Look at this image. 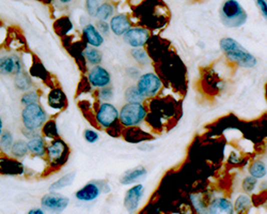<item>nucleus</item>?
Instances as JSON below:
<instances>
[{
    "instance_id": "393cba45",
    "label": "nucleus",
    "mask_w": 267,
    "mask_h": 214,
    "mask_svg": "<svg viewBox=\"0 0 267 214\" xmlns=\"http://www.w3.org/2000/svg\"><path fill=\"white\" fill-rule=\"evenodd\" d=\"M250 176L255 179H263L267 173L266 164L262 160L254 161L249 167Z\"/></svg>"
},
{
    "instance_id": "f704fd0d",
    "label": "nucleus",
    "mask_w": 267,
    "mask_h": 214,
    "mask_svg": "<svg viewBox=\"0 0 267 214\" xmlns=\"http://www.w3.org/2000/svg\"><path fill=\"white\" fill-rule=\"evenodd\" d=\"M40 100V92L38 90H29L23 94V97L21 99V102L23 105L28 106L32 104H37Z\"/></svg>"
},
{
    "instance_id": "2eb2a0df",
    "label": "nucleus",
    "mask_w": 267,
    "mask_h": 214,
    "mask_svg": "<svg viewBox=\"0 0 267 214\" xmlns=\"http://www.w3.org/2000/svg\"><path fill=\"white\" fill-rule=\"evenodd\" d=\"M110 30L116 36H124L132 28V23L125 14H118L110 19Z\"/></svg>"
},
{
    "instance_id": "a19ab883",
    "label": "nucleus",
    "mask_w": 267,
    "mask_h": 214,
    "mask_svg": "<svg viewBox=\"0 0 267 214\" xmlns=\"http://www.w3.org/2000/svg\"><path fill=\"white\" fill-rule=\"evenodd\" d=\"M96 28L100 31V33L104 34V35H108L109 34V30H110V25L107 22H102L99 21L98 22V25H96Z\"/></svg>"
},
{
    "instance_id": "f03ea898",
    "label": "nucleus",
    "mask_w": 267,
    "mask_h": 214,
    "mask_svg": "<svg viewBox=\"0 0 267 214\" xmlns=\"http://www.w3.org/2000/svg\"><path fill=\"white\" fill-rule=\"evenodd\" d=\"M220 19L224 26L229 28H238L247 22V13L237 2L228 0L223 3L220 10Z\"/></svg>"
},
{
    "instance_id": "a211bd4d",
    "label": "nucleus",
    "mask_w": 267,
    "mask_h": 214,
    "mask_svg": "<svg viewBox=\"0 0 267 214\" xmlns=\"http://www.w3.org/2000/svg\"><path fill=\"white\" fill-rule=\"evenodd\" d=\"M48 105L55 109H64L68 106V99L66 93L60 88H53L47 97Z\"/></svg>"
},
{
    "instance_id": "9d476101",
    "label": "nucleus",
    "mask_w": 267,
    "mask_h": 214,
    "mask_svg": "<svg viewBox=\"0 0 267 214\" xmlns=\"http://www.w3.org/2000/svg\"><path fill=\"white\" fill-rule=\"evenodd\" d=\"M123 40L133 49H142V46L149 42L150 33L149 30L140 27L131 28L123 36Z\"/></svg>"
},
{
    "instance_id": "bb28decb",
    "label": "nucleus",
    "mask_w": 267,
    "mask_h": 214,
    "mask_svg": "<svg viewBox=\"0 0 267 214\" xmlns=\"http://www.w3.org/2000/svg\"><path fill=\"white\" fill-rule=\"evenodd\" d=\"M29 152L28 142L25 140H16L11 149V154L14 158H23L25 157Z\"/></svg>"
},
{
    "instance_id": "b1692460",
    "label": "nucleus",
    "mask_w": 267,
    "mask_h": 214,
    "mask_svg": "<svg viewBox=\"0 0 267 214\" xmlns=\"http://www.w3.org/2000/svg\"><path fill=\"white\" fill-rule=\"evenodd\" d=\"M75 175H76V172H74V171L69 172V173H67V175H64L63 177H61L60 179L54 182V183L50 186V191L56 192V191H58V189H61V188H64V187L71 185L73 183V181H74V179H75Z\"/></svg>"
},
{
    "instance_id": "c756f323",
    "label": "nucleus",
    "mask_w": 267,
    "mask_h": 214,
    "mask_svg": "<svg viewBox=\"0 0 267 214\" xmlns=\"http://www.w3.org/2000/svg\"><path fill=\"white\" fill-rule=\"evenodd\" d=\"M14 144L13 135L10 131H4L0 135V149L3 150L4 153H11V149Z\"/></svg>"
},
{
    "instance_id": "7c9ffc66",
    "label": "nucleus",
    "mask_w": 267,
    "mask_h": 214,
    "mask_svg": "<svg viewBox=\"0 0 267 214\" xmlns=\"http://www.w3.org/2000/svg\"><path fill=\"white\" fill-rule=\"evenodd\" d=\"M250 205H251V199L245 194L239 195L234 203V211L238 214H242L249 210Z\"/></svg>"
},
{
    "instance_id": "473e14b6",
    "label": "nucleus",
    "mask_w": 267,
    "mask_h": 214,
    "mask_svg": "<svg viewBox=\"0 0 267 214\" xmlns=\"http://www.w3.org/2000/svg\"><path fill=\"white\" fill-rule=\"evenodd\" d=\"M42 134L46 138H50L52 140L59 138L58 128H57V123L55 120H48L42 128Z\"/></svg>"
},
{
    "instance_id": "7ed1b4c3",
    "label": "nucleus",
    "mask_w": 267,
    "mask_h": 214,
    "mask_svg": "<svg viewBox=\"0 0 267 214\" xmlns=\"http://www.w3.org/2000/svg\"><path fill=\"white\" fill-rule=\"evenodd\" d=\"M147 116V108L139 103H126L120 110L119 122L124 128H134L140 124Z\"/></svg>"
},
{
    "instance_id": "412c9836",
    "label": "nucleus",
    "mask_w": 267,
    "mask_h": 214,
    "mask_svg": "<svg viewBox=\"0 0 267 214\" xmlns=\"http://www.w3.org/2000/svg\"><path fill=\"white\" fill-rule=\"evenodd\" d=\"M145 175H147V169H145L143 166H138V167L127 170L124 175L121 177L120 182L124 185H128L143 178Z\"/></svg>"
},
{
    "instance_id": "a18cd8bd",
    "label": "nucleus",
    "mask_w": 267,
    "mask_h": 214,
    "mask_svg": "<svg viewBox=\"0 0 267 214\" xmlns=\"http://www.w3.org/2000/svg\"><path fill=\"white\" fill-rule=\"evenodd\" d=\"M4 132V123H3V119L0 118V135H2Z\"/></svg>"
},
{
    "instance_id": "c9c22d12",
    "label": "nucleus",
    "mask_w": 267,
    "mask_h": 214,
    "mask_svg": "<svg viewBox=\"0 0 267 214\" xmlns=\"http://www.w3.org/2000/svg\"><path fill=\"white\" fill-rule=\"evenodd\" d=\"M131 54L133 58L140 65H147L149 61V55L143 49H133Z\"/></svg>"
},
{
    "instance_id": "f257e3e1",
    "label": "nucleus",
    "mask_w": 267,
    "mask_h": 214,
    "mask_svg": "<svg viewBox=\"0 0 267 214\" xmlns=\"http://www.w3.org/2000/svg\"><path fill=\"white\" fill-rule=\"evenodd\" d=\"M219 45L224 56L235 65L245 69H252L257 65V60L253 55L234 39L223 38L220 40Z\"/></svg>"
},
{
    "instance_id": "ea45409f",
    "label": "nucleus",
    "mask_w": 267,
    "mask_h": 214,
    "mask_svg": "<svg viewBox=\"0 0 267 214\" xmlns=\"http://www.w3.org/2000/svg\"><path fill=\"white\" fill-rule=\"evenodd\" d=\"M84 137H85L86 141L90 142V144H94V142L98 141L100 138L99 133L93 131V130H86L84 133Z\"/></svg>"
},
{
    "instance_id": "c03bdc74",
    "label": "nucleus",
    "mask_w": 267,
    "mask_h": 214,
    "mask_svg": "<svg viewBox=\"0 0 267 214\" xmlns=\"http://www.w3.org/2000/svg\"><path fill=\"white\" fill-rule=\"evenodd\" d=\"M27 214H45L43 209H40V208H34L28 211Z\"/></svg>"
},
{
    "instance_id": "aec40b11",
    "label": "nucleus",
    "mask_w": 267,
    "mask_h": 214,
    "mask_svg": "<svg viewBox=\"0 0 267 214\" xmlns=\"http://www.w3.org/2000/svg\"><path fill=\"white\" fill-rule=\"evenodd\" d=\"M27 142H28L29 152L34 156L42 157L46 154L47 147H46V144H45L44 138L42 135H39L35 138H32V139L28 140Z\"/></svg>"
},
{
    "instance_id": "f3484780",
    "label": "nucleus",
    "mask_w": 267,
    "mask_h": 214,
    "mask_svg": "<svg viewBox=\"0 0 267 214\" xmlns=\"http://www.w3.org/2000/svg\"><path fill=\"white\" fill-rule=\"evenodd\" d=\"M84 39L88 44H90L93 47H100L104 43V38L102 34L92 24H87L83 29Z\"/></svg>"
},
{
    "instance_id": "6ab92c4d",
    "label": "nucleus",
    "mask_w": 267,
    "mask_h": 214,
    "mask_svg": "<svg viewBox=\"0 0 267 214\" xmlns=\"http://www.w3.org/2000/svg\"><path fill=\"white\" fill-rule=\"evenodd\" d=\"M123 137L127 142H132V144H138V142L149 140L152 138L148 133L143 132L139 128H137V126L128 128L123 131Z\"/></svg>"
},
{
    "instance_id": "5701e85b",
    "label": "nucleus",
    "mask_w": 267,
    "mask_h": 214,
    "mask_svg": "<svg viewBox=\"0 0 267 214\" xmlns=\"http://www.w3.org/2000/svg\"><path fill=\"white\" fill-rule=\"evenodd\" d=\"M84 57L87 62L95 67L100 66V63L103 60V54L100 50L95 49V47H86L84 50Z\"/></svg>"
},
{
    "instance_id": "e433bc0d",
    "label": "nucleus",
    "mask_w": 267,
    "mask_h": 214,
    "mask_svg": "<svg viewBox=\"0 0 267 214\" xmlns=\"http://www.w3.org/2000/svg\"><path fill=\"white\" fill-rule=\"evenodd\" d=\"M256 184H257V179H255L251 176H248L244 180H242L241 187H242V189H244L245 193L249 194V193H252L254 191V188L256 187Z\"/></svg>"
},
{
    "instance_id": "72a5a7b5",
    "label": "nucleus",
    "mask_w": 267,
    "mask_h": 214,
    "mask_svg": "<svg viewBox=\"0 0 267 214\" xmlns=\"http://www.w3.org/2000/svg\"><path fill=\"white\" fill-rule=\"evenodd\" d=\"M30 74L32 76H36L44 82H47L48 72L41 62H35L30 68Z\"/></svg>"
},
{
    "instance_id": "20e7f679",
    "label": "nucleus",
    "mask_w": 267,
    "mask_h": 214,
    "mask_svg": "<svg viewBox=\"0 0 267 214\" xmlns=\"http://www.w3.org/2000/svg\"><path fill=\"white\" fill-rule=\"evenodd\" d=\"M22 121L24 128L30 131H37L42 129L43 125L48 121L45 109L37 103V104L28 105L23 109Z\"/></svg>"
},
{
    "instance_id": "ddd939ff",
    "label": "nucleus",
    "mask_w": 267,
    "mask_h": 214,
    "mask_svg": "<svg viewBox=\"0 0 267 214\" xmlns=\"http://www.w3.org/2000/svg\"><path fill=\"white\" fill-rule=\"evenodd\" d=\"M24 171H25L24 165L16 158L9 156L0 157V175L22 176Z\"/></svg>"
},
{
    "instance_id": "0eeeda50",
    "label": "nucleus",
    "mask_w": 267,
    "mask_h": 214,
    "mask_svg": "<svg viewBox=\"0 0 267 214\" xmlns=\"http://www.w3.org/2000/svg\"><path fill=\"white\" fill-rule=\"evenodd\" d=\"M136 86L144 98H151L160 90L161 81L155 73H144L138 78Z\"/></svg>"
},
{
    "instance_id": "4c0bfd02",
    "label": "nucleus",
    "mask_w": 267,
    "mask_h": 214,
    "mask_svg": "<svg viewBox=\"0 0 267 214\" xmlns=\"http://www.w3.org/2000/svg\"><path fill=\"white\" fill-rule=\"evenodd\" d=\"M100 6L101 5H100L99 2H94V0H89V2L86 3V8H87L88 14L90 15V17H92V18H95Z\"/></svg>"
},
{
    "instance_id": "6e6552de",
    "label": "nucleus",
    "mask_w": 267,
    "mask_h": 214,
    "mask_svg": "<svg viewBox=\"0 0 267 214\" xmlns=\"http://www.w3.org/2000/svg\"><path fill=\"white\" fill-rule=\"evenodd\" d=\"M69 203L70 199L68 197L55 192L44 195L41 199V205L43 210L54 214L63 212L67 209Z\"/></svg>"
},
{
    "instance_id": "cd10ccee",
    "label": "nucleus",
    "mask_w": 267,
    "mask_h": 214,
    "mask_svg": "<svg viewBox=\"0 0 267 214\" xmlns=\"http://www.w3.org/2000/svg\"><path fill=\"white\" fill-rule=\"evenodd\" d=\"M55 30L59 36H66L73 29V24L68 17H63L55 23Z\"/></svg>"
},
{
    "instance_id": "4468645a",
    "label": "nucleus",
    "mask_w": 267,
    "mask_h": 214,
    "mask_svg": "<svg viewBox=\"0 0 267 214\" xmlns=\"http://www.w3.org/2000/svg\"><path fill=\"white\" fill-rule=\"evenodd\" d=\"M102 193L99 182H89L85 186L75 193V197L79 201H92Z\"/></svg>"
},
{
    "instance_id": "2f4dec72",
    "label": "nucleus",
    "mask_w": 267,
    "mask_h": 214,
    "mask_svg": "<svg viewBox=\"0 0 267 214\" xmlns=\"http://www.w3.org/2000/svg\"><path fill=\"white\" fill-rule=\"evenodd\" d=\"M113 12H115V7H113L109 3H104L100 6L95 18L98 19L99 21L106 22L107 20H109L112 17Z\"/></svg>"
},
{
    "instance_id": "f8f14e48",
    "label": "nucleus",
    "mask_w": 267,
    "mask_h": 214,
    "mask_svg": "<svg viewBox=\"0 0 267 214\" xmlns=\"http://www.w3.org/2000/svg\"><path fill=\"white\" fill-rule=\"evenodd\" d=\"M143 195V185L136 184L128 189L124 197V207L129 214H133L139 207Z\"/></svg>"
},
{
    "instance_id": "1a4fd4ad",
    "label": "nucleus",
    "mask_w": 267,
    "mask_h": 214,
    "mask_svg": "<svg viewBox=\"0 0 267 214\" xmlns=\"http://www.w3.org/2000/svg\"><path fill=\"white\" fill-rule=\"evenodd\" d=\"M23 62L21 57L15 54L6 55L0 58V74L6 76H16L23 72Z\"/></svg>"
},
{
    "instance_id": "4be33fe9",
    "label": "nucleus",
    "mask_w": 267,
    "mask_h": 214,
    "mask_svg": "<svg viewBox=\"0 0 267 214\" xmlns=\"http://www.w3.org/2000/svg\"><path fill=\"white\" fill-rule=\"evenodd\" d=\"M14 85L18 90L23 91V92H27L31 89L34 83H32L31 76L23 71V72H21L19 75H16L14 77Z\"/></svg>"
},
{
    "instance_id": "9b49d317",
    "label": "nucleus",
    "mask_w": 267,
    "mask_h": 214,
    "mask_svg": "<svg viewBox=\"0 0 267 214\" xmlns=\"http://www.w3.org/2000/svg\"><path fill=\"white\" fill-rule=\"evenodd\" d=\"M88 79L91 86L95 87V88L102 89L110 85L111 76L110 73L105 68L101 66H95L91 69L90 72H89Z\"/></svg>"
},
{
    "instance_id": "a878e982",
    "label": "nucleus",
    "mask_w": 267,
    "mask_h": 214,
    "mask_svg": "<svg viewBox=\"0 0 267 214\" xmlns=\"http://www.w3.org/2000/svg\"><path fill=\"white\" fill-rule=\"evenodd\" d=\"M191 204L195 208L196 212L198 214H207L208 213V208L206 201H204L203 196H202L201 193H196V194H190L189 196Z\"/></svg>"
},
{
    "instance_id": "79ce46f5",
    "label": "nucleus",
    "mask_w": 267,
    "mask_h": 214,
    "mask_svg": "<svg viewBox=\"0 0 267 214\" xmlns=\"http://www.w3.org/2000/svg\"><path fill=\"white\" fill-rule=\"evenodd\" d=\"M256 6L260 8V10H261V12L263 14V17L267 21V3L264 2V0H257Z\"/></svg>"
},
{
    "instance_id": "c85d7f7f",
    "label": "nucleus",
    "mask_w": 267,
    "mask_h": 214,
    "mask_svg": "<svg viewBox=\"0 0 267 214\" xmlns=\"http://www.w3.org/2000/svg\"><path fill=\"white\" fill-rule=\"evenodd\" d=\"M144 99L145 98L137 88V86L128 87L125 91V100L127 103H139V104H142Z\"/></svg>"
},
{
    "instance_id": "58836bf2",
    "label": "nucleus",
    "mask_w": 267,
    "mask_h": 214,
    "mask_svg": "<svg viewBox=\"0 0 267 214\" xmlns=\"http://www.w3.org/2000/svg\"><path fill=\"white\" fill-rule=\"evenodd\" d=\"M98 97L102 101H109L113 97V90L111 87H105V88H102L99 91Z\"/></svg>"
},
{
    "instance_id": "423d86ee",
    "label": "nucleus",
    "mask_w": 267,
    "mask_h": 214,
    "mask_svg": "<svg viewBox=\"0 0 267 214\" xmlns=\"http://www.w3.org/2000/svg\"><path fill=\"white\" fill-rule=\"evenodd\" d=\"M119 112L115 105L108 102H104L98 108L95 119L96 122L105 130H109L119 124Z\"/></svg>"
},
{
    "instance_id": "dca6fc26",
    "label": "nucleus",
    "mask_w": 267,
    "mask_h": 214,
    "mask_svg": "<svg viewBox=\"0 0 267 214\" xmlns=\"http://www.w3.org/2000/svg\"><path fill=\"white\" fill-rule=\"evenodd\" d=\"M208 214H234L233 204L226 198H216L208 205Z\"/></svg>"
},
{
    "instance_id": "37998d69",
    "label": "nucleus",
    "mask_w": 267,
    "mask_h": 214,
    "mask_svg": "<svg viewBox=\"0 0 267 214\" xmlns=\"http://www.w3.org/2000/svg\"><path fill=\"white\" fill-rule=\"evenodd\" d=\"M23 134H24V136L28 138V140H30V139L35 138V137H37V136L40 135L39 133H37V131H30V130H27L25 128L23 129Z\"/></svg>"
},
{
    "instance_id": "39448f33",
    "label": "nucleus",
    "mask_w": 267,
    "mask_h": 214,
    "mask_svg": "<svg viewBox=\"0 0 267 214\" xmlns=\"http://www.w3.org/2000/svg\"><path fill=\"white\" fill-rule=\"evenodd\" d=\"M46 155L52 167L59 168L68 162L70 148L67 142L59 137L52 140L51 144L48 145Z\"/></svg>"
}]
</instances>
